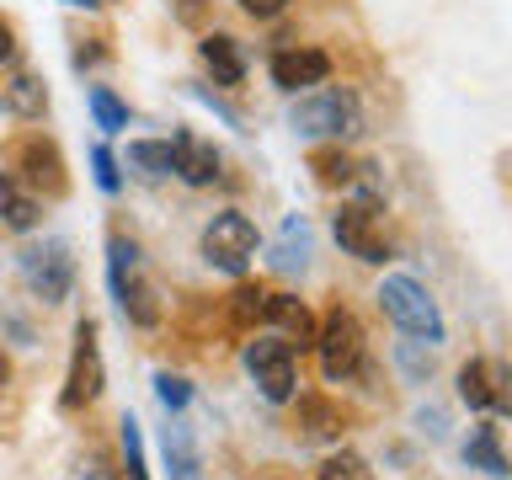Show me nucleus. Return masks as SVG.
<instances>
[{"label": "nucleus", "instance_id": "24", "mask_svg": "<svg viewBox=\"0 0 512 480\" xmlns=\"http://www.w3.org/2000/svg\"><path fill=\"white\" fill-rule=\"evenodd\" d=\"M118 427H123V432H118V438H123V480H150V464H144V438H139V422H134V416H123Z\"/></svg>", "mask_w": 512, "mask_h": 480}, {"label": "nucleus", "instance_id": "32", "mask_svg": "<svg viewBox=\"0 0 512 480\" xmlns=\"http://www.w3.org/2000/svg\"><path fill=\"white\" fill-rule=\"evenodd\" d=\"M203 6H208V0H176V16L192 27V22H203Z\"/></svg>", "mask_w": 512, "mask_h": 480}, {"label": "nucleus", "instance_id": "7", "mask_svg": "<svg viewBox=\"0 0 512 480\" xmlns=\"http://www.w3.org/2000/svg\"><path fill=\"white\" fill-rule=\"evenodd\" d=\"M107 368H102V347H96V320H80L75 326V352H70V374H64L59 390V411H80L102 395Z\"/></svg>", "mask_w": 512, "mask_h": 480}, {"label": "nucleus", "instance_id": "28", "mask_svg": "<svg viewBox=\"0 0 512 480\" xmlns=\"http://www.w3.org/2000/svg\"><path fill=\"white\" fill-rule=\"evenodd\" d=\"M155 395H160V406H166V411H187L192 384L182 374H155Z\"/></svg>", "mask_w": 512, "mask_h": 480}, {"label": "nucleus", "instance_id": "21", "mask_svg": "<svg viewBox=\"0 0 512 480\" xmlns=\"http://www.w3.org/2000/svg\"><path fill=\"white\" fill-rule=\"evenodd\" d=\"M166 470L171 480H198V443H192V432L182 422L166 427Z\"/></svg>", "mask_w": 512, "mask_h": 480}, {"label": "nucleus", "instance_id": "2", "mask_svg": "<svg viewBox=\"0 0 512 480\" xmlns=\"http://www.w3.org/2000/svg\"><path fill=\"white\" fill-rule=\"evenodd\" d=\"M107 283H112L118 310L134 320V326L150 331L160 320V299H155V288L144 283V272H139V246H134V240H123V235L107 240Z\"/></svg>", "mask_w": 512, "mask_h": 480}, {"label": "nucleus", "instance_id": "30", "mask_svg": "<svg viewBox=\"0 0 512 480\" xmlns=\"http://www.w3.org/2000/svg\"><path fill=\"white\" fill-rule=\"evenodd\" d=\"M240 11L256 16V22H272V16H283V11H288V0H240Z\"/></svg>", "mask_w": 512, "mask_h": 480}, {"label": "nucleus", "instance_id": "22", "mask_svg": "<svg viewBox=\"0 0 512 480\" xmlns=\"http://www.w3.org/2000/svg\"><path fill=\"white\" fill-rule=\"evenodd\" d=\"M128 166H139L144 176H171V139H134Z\"/></svg>", "mask_w": 512, "mask_h": 480}, {"label": "nucleus", "instance_id": "23", "mask_svg": "<svg viewBox=\"0 0 512 480\" xmlns=\"http://www.w3.org/2000/svg\"><path fill=\"white\" fill-rule=\"evenodd\" d=\"M86 102H91V118H96V128H102V134H123V128H128V107H123L107 86H91Z\"/></svg>", "mask_w": 512, "mask_h": 480}, {"label": "nucleus", "instance_id": "13", "mask_svg": "<svg viewBox=\"0 0 512 480\" xmlns=\"http://www.w3.org/2000/svg\"><path fill=\"white\" fill-rule=\"evenodd\" d=\"M171 176H182L187 187H208L219 176L214 144H203L198 134H176L171 139Z\"/></svg>", "mask_w": 512, "mask_h": 480}, {"label": "nucleus", "instance_id": "27", "mask_svg": "<svg viewBox=\"0 0 512 480\" xmlns=\"http://www.w3.org/2000/svg\"><path fill=\"white\" fill-rule=\"evenodd\" d=\"M315 480H368V464H363L358 454H331V459L315 470Z\"/></svg>", "mask_w": 512, "mask_h": 480}, {"label": "nucleus", "instance_id": "12", "mask_svg": "<svg viewBox=\"0 0 512 480\" xmlns=\"http://www.w3.org/2000/svg\"><path fill=\"white\" fill-rule=\"evenodd\" d=\"M326 75H331V59L320 48H278L272 54V86H283V91L320 86Z\"/></svg>", "mask_w": 512, "mask_h": 480}, {"label": "nucleus", "instance_id": "3", "mask_svg": "<svg viewBox=\"0 0 512 480\" xmlns=\"http://www.w3.org/2000/svg\"><path fill=\"white\" fill-rule=\"evenodd\" d=\"M379 310L390 315L406 336H416V342H427V347H438L448 336L438 304H432V294L416 278H400V272H395V278H384L379 283Z\"/></svg>", "mask_w": 512, "mask_h": 480}, {"label": "nucleus", "instance_id": "36", "mask_svg": "<svg viewBox=\"0 0 512 480\" xmlns=\"http://www.w3.org/2000/svg\"><path fill=\"white\" fill-rule=\"evenodd\" d=\"M64 6H86L91 11V6H107V0H64Z\"/></svg>", "mask_w": 512, "mask_h": 480}, {"label": "nucleus", "instance_id": "11", "mask_svg": "<svg viewBox=\"0 0 512 480\" xmlns=\"http://www.w3.org/2000/svg\"><path fill=\"white\" fill-rule=\"evenodd\" d=\"M16 171H22L27 187L48 192V198H64V187H70V176H64V160H59V144L43 139V134H32V139L16 144Z\"/></svg>", "mask_w": 512, "mask_h": 480}, {"label": "nucleus", "instance_id": "35", "mask_svg": "<svg viewBox=\"0 0 512 480\" xmlns=\"http://www.w3.org/2000/svg\"><path fill=\"white\" fill-rule=\"evenodd\" d=\"M11 48H16V43H11V27H6V22H0V64H6V59H11Z\"/></svg>", "mask_w": 512, "mask_h": 480}, {"label": "nucleus", "instance_id": "14", "mask_svg": "<svg viewBox=\"0 0 512 480\" xmlns=\"http://www.w3.org/2000/svg\"><path fill=\"white\" fill-rule=\"evenodd\" d=\"M262 320H272V326H278L283 331V342L288 347H315V315H310V304H304V299H294V294H267V315Z\"/></svg>", "mask_w": 512, "mask_h": 480}, {"label": "nucleus", "instance_id": "25", "mask_svg": "<svg viewBox=\"0 0 512 480\" xmlns=\"http://www.w3.org/2000/svg\"><path fill=\"white\" fill-rule=\"evenodd\" d=\"M262 315H267V294H262L256 283H240L235 294H230V326L246 331L251 320H262Z\"/></svg>", "mask_w": 512, "mask_h": 480}, {"label": "nucleus", "instance_id": "26", "mask_svg": "<svg viewBox=\"0 0 512 480\" xmlns=\"http://www.w3.org/2000/svg\"><path fill=\"white\" fill-rule=\"evenodd\" d=\"M310 166H315V176H320L326 187H352V176H358V166H352L347 155H336V150H320Z\"/></svg>", "mask_w": 512, "mask_h": 480}, {"label": "nucleus", "instance_id": "20", "mask_svg": "<svg viewBox=\"0 0 512 480\" xmlns=\"http://www.w3.org/2000/svg\"><path fill=\"white\" fill-rule=\"evenodd\" d=\"M272 267H278V272H304V267H310V224H304L299 214L283 224L278 246H272Z\"/></svg>", "mask_w": 512, "mask_h": 480}, {"label": "nucleus", "instance_id": "1", "mask_svg": "<svg viewBox=\"0 0 512 480\" xmlns=\"http://www.w3.org/2000/svg\"><path fill=\"white\" fill-rule=\"evenodd\" d=\"M288 123L299 139H352L363 134V102L347 86H315L294 102Z\"/></svg>", "mask_w": 512, "mask_h": 480}, {"label": "nucleus", "instance_id": "5", "mask_svg": "<svg viewBox=\"0 0 512 480\" xmlns=\"http://www.w3.org/2000/svg\"><path fill=\"white\" fill-rule=\"evenodd\" d=\"M22 278L27 288L38 294L43 304H64L75 288V256H70V240L48 235V240H32L22 251Z\"/></svg>", "mask_w": 512, "mask_h": 480}, {"label": "nucleus", "instance_id": "34", "mask_svg": "<svg viewBox=\"0 0 512 480\" xmlns=\"http://www.w3.org/2000/svg\"><path fill=\"white\" fill-rule=\"evenodd\" d=\"M422 427L432 432V438H443V411H422Z\"/></svg>", "mask_w": 512, "mask_h": 480}, {"label": "nucleus", "instance_id": "37", "mask_svg": "<svg viewBox=\"0 0 512 480\" xmlns=\"http://www.w3.org/2000/svg\"><path fill=\"white\" fill-rule=\"evenodd\" d=\"M11 379V363H6V352H0V384H6Z\"/></svg>", "mask_w": 512, "mask_h": 480}, {"label": "nucleus", "instance_id": "4", "mask_svg": "<svg viewBox=\"0 0 512 480\" xmlns=\"http://www.w3.org/2000/svg\"><path fill=\"white\" fill-rule=\"evenodd\" d=\"M315 352H320V374H326L331 384H347L363 368V326H358V315L336 304V310L320 320V331H315Z\"/></svg>", "mask_w": 512, "mask_h": 480}, {"label": "nucleus", "instance_id": "10", "mask_svg": "<svg viewBox=\"0 0 512 480\" xmlns=\"http://www.w3.org/2000/svg\"><path fill=\"white\" fill-rule=\"evenodd\" d=\"M331 230L342 240V251L358 256V262H374V267L390 262V240L379 235V203H368V198L342 203V214L331 219Z\"/></svg>", "mask_w": 512, "mask_h": 480}, {"label": "nucleus", "instance_id": "16", "mask_svg": "<svg viewBox=\"0 0 512 480\" xmlns=\"http://www.w3.org/2000/svg\"><path fill=\"white\" fill-rule=\"evenodd\" d=\"M464 464L480 475H491V480H507L512 475V459L502 454V432H496L491 422H480L470 438H464Z\"/></svg>", "mask_w": 512, "mask_h": 480}, {"label": "nucleus", "instance_id": "18", "mask_svg": "<svg viewBox=\"0 0 512 480\" xmlns=\"http://www.w3.org/2000/svg\"><path fill=\"white\" fill-rule=\"evenodd\" d=\"M342 427H347V416L342 406H331V400H299V438L304 443H331V438H342Z\"/></svg>", "mask_w": 512, "mask_h": 480}, {"label": "nucleus", "instance_id": "31", "mask_svg": "<svg viewBox=\"0 0 512 480\" xmlns=\"http://www.w3.org/2000/svg\"><path fill=\"white\" fill-rule=\"evenodd\" d=\"M70 480H112V470H107V464H102V459H80Z\"/></svg>", "mask_w": 512, "mask_h": 480}, {"label": "nucleus", "instance_id": "29", "mask_svg": "<svg viewBox=\"0 0 512 480\" xmlns=\"http://www.w3.org/2000/svg\"><path fill=\"white\" fill-rule=\"evenodd\" d=\"M91 171H96V187H102V192H118V187H123L118 160H112L107 144H96V150H91Z\"/></svg>", "mask_w": 512, "mask_h": 480}, {"label": "nucleus", "instance_id": "19", "mask_svg": "<svg viewBox=\"0 0 512 480\" xmlns=\"http://www.w3.org/2000/svg\"><path fill=\"white\" fill-rule=\"evenodd\" d=\"M43 107H48V91H43L38 75H16L11 86L0 91V112H6V118H43Z\"/></svg>", "mask_w": 512, "mask_h": 480}, {"label": "nucleus", "instance_id": "15", "mask_svg": "<svg viewBox=\"0 0 512 480\" xmlns=\"http://www.w3.org/2000/svg\"><path fill=\"white\" fill-rule=\"evenodd\" d=\"M198 54L208 64V75H214V86H240L246 80V54H240V43L230 32H208L198 43Z\"/></svg>", "mask_w": 512, "mask_h": 480}, {"label": "nucleus", "instance_id": "8", "mask_svg": "<svg viewBox=\"0 0 512 480\" xmlns=\"http://www.w3.org/2000/svg\"><path fill=\"white\" fill-rule=\"evenodd\" d=\"M203 256L214 262L219 272H230V278H240V272L251 267V256H256V224L246 214H214L208 219V230H203Z\"/></svg>", "mask_w": 512, "mask_h": 480}, {"label": "nucleus", "instance_id": "6", "mask_svg": "<svg viewBox=\"0 0 512 480\" xmlns=\"http://www.w3.org/2000/svg\"><path fill=\"white\" fill-rule=\"evenodd\" d=\"M246 374L256 379V390H262V400H272V406L294 400V390H299L294 347H288L283 336H256V342H246Z\"/></svg>", "mask_w": 512, "mask_h": 480}, {"label": "nucleus", "instance_id": "33", "mask_svg": "<svg viewBox=\"0 0 512 480\" xmlns=\"http://www.w3.org/2000/svg\"><path fill=\"white\" fill-rule=\"evenodd\" d=\"M400 363H406V368H411V374H416V379H422V374H427V368H432V358H416V352H411V347H400Z\"/></svg>", "mask_w": 512, "mask_h": 480}, {"label": "nucleus", "instance_id": "17", "mask_svg": "<svg viewBox=\"0 0 512 480\" xmlns=\"http://www.w3.org/2000/svg\"><path fill=\"white\" fill-rule=\"evenodd\" d=\"M0 224L6 230H32L38 224V198L16 171H0Z\"/></svg>", "mask_w": 512, "mask_h": 480}, {"label": "nucleus", "instance_id": "9", "mask_svg": "<svg viewBox=\"0 0 512 480\" xmlns=\"http://www.w3.org/2000/svg\"><path fill=\"white\" fill-rule=\"evenodd\" d=\"M459 400L470 411L507 416L512 411V368L502 358H470L459 368Z\"/></svg>", "mask_w": 512, "mask_h": 480}]
</instances>
